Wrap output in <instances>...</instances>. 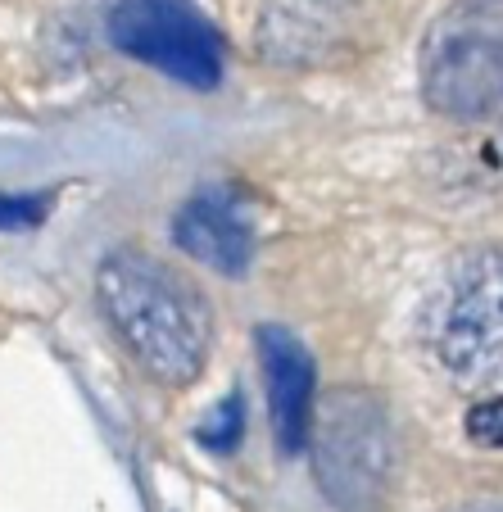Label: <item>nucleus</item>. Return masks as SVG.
<instances>
[{
    "label": "nucleus",
    "mask_w": 503,
    "mask_h": 512,
    "mask_svg": "<svg viewBox=\"0 0 503 512\" xmlns=\"http://www.w3.org/2000/svg\"><path fill=\"white\" fill-rule=\"evenodd\" d=\"M259 363L277 445L286 454H295L304 445V435H309L313 417V358L291 331L268 322V327H259Z\"/></svg>",
    "instance_id": "nucleus-8"
},
{
    "label": "nucleus",
    "mask_w": 503,
    "mask_h": 512,
    "mask_svg": "<svg viewBox=\"0 0 503 512\" xmlns=\"http://www.w3.org/2000/svg\"><path fill=\"white\" fill-rule=\"evenodd\" d=\"M422 96L458 123L503 118V0H454L431 23Z\"/></svg>",
    "instance_id": "nucleus-4"
},
{
    "label": "nucleus",
    "mask_w": 503,
    "mask_h": 512,
    "mask_svg": "<svg viewBox=\"0 0 503 512\" xmlns=\"http://www.w3.org/2000/svg\"><path fill=\"white\" fill-rule=\"evenodd\" d=\"M245 431V404L241 395H227V404H218L209 417L200 422V440L209 449H232Z\"/></svg>",
    "instance_id": "nucleus-9"
},
{
    "label": "nucleus",
    "mask_w": 503,
    "mask_h": 512,
    "mask_svg": "<svg viewBox=\"0 0 503 512\" xmlns=\"http://www.w3.org/2000/svg\"><path fill=\"white\" fill-rule=\"evenodd\" d=\"M173 241L177 250L191 254L204 268L223 272V277H241L254 263V218L232 186L213 182V186H200L177 209Z\"/></svg>",
    "instance_id": "nucleus-6"
},
{
    "label": "nucleus",
    "mask_w": 503,
    "mask_h": 512,
    "mask_svg": "<svg viewBox=\"0 0 503 512\" xmlns=\"http://www.w3.org/2000/svg\"><path fill=\"white\" fill-rule=\"evenodd\" d=\"M426 345L458 390H503V245H476L449 268L426 313Z\"/></svg>",
    "instance_id": "nucleus-3"
},
{
    "label": "nucleus",
    "mask_w": 503,
    "mask_h": 512,
    "mask_svg": "<svg viewBox=\"0 0 503 512\" xmlns=\"http://www.w3.org/2000/svg\"><path fill=\"white\" fill-rule=\"evenodd\" d=\"M467 435L485 449H503V395H490L467 408Z\"/></svg>",
    "instance_id": "nucleus-10"
},
{
    "label": "nucleus",
    "mask_w": 503,
    "mask_h": 512,
    "mask_svg": "<svg viewBox=\"0 0 503 512\" xmlns=\"http://www.w3.org/2000/svg\"><path fill=\"white\" fill-rule=\"evenodd\" d=\"M96 304L146 377L164 386L200 381L213 349V313L173 263L146 250H114L96 268Z\"/></svg>",
    "instance_id": "nucleus-1"
},
{
    "label": "nucleus",
    "mask_w": 503,
    "mask_h": 512,
    "mask_svg": "<svg viewBox=\"0 0 503 512\" xmlns=\"http://www.w3.org/2000/svg\"><path fill=\"white\" fill-rule=\"evenodd\" d=\"M46 209V195H0V227H37Z\"/></svg>",
    "instance_id": "nucleus-11"
},
{
    "label": "nucleus",
    "mask_w": 503,
    "mask_h": 512,
    "mask_svg": "<svg viewBox=\"0 0 503 512\" xmlns=\"http://www.w3.org/2000/svg\"><path fill=\"white\" fill-rule=\"evenodd\" d=\"M309 458L318 490L336 512H386L399 476V440L386 404L372 390H331L313 399Z\"/></svg>",
    "instance_id": "nucleus-2"
},
{
    "label": "nucleus",
    "mask_w": 503,
    "mask_h": 512,
    "mask_svg": "<svg viewBox=\"0 0 503 512\" xmlns=\"http://www.w3.org/2000/svg\"><path fill=\"white\" fill-rule=\"evenodd\" d=\"M354 0H268L259 19V50L281 68H313L349 37Z\"/></svg>",
    "instance_id": "nucleus-7"
},
{
    "label": "nucleus",
    "mask_w": 503,
    "mask_h": 512,
    "mask_svg": "<svg viewBox=\"0 0 503 512\" xmlns=\"http://www.w3.org/2000/svg\"><path fill=\"white\" fill-rule=\"evenodd\" d=\"M109 41L186 87H218L223 41L186 0H109Z\"/></svg>",
    "instance_id": "nucleus-5"
},
{
    "label": "nucleus",
    "mask_w": 503,
    "mask_h": 512,
    "mask_svg": "<svg viewBox=\"0 0 503 512\" xmlns=\"http://www.w3.org/2000/svg\"><path fill=\"white\" fill-rule=\"evenodd\" d=\"M458 512H503V508H494L490 503V508H458Z\"/></svg>",
    "instance_id": "nucleus-12"
}]
</instances>
